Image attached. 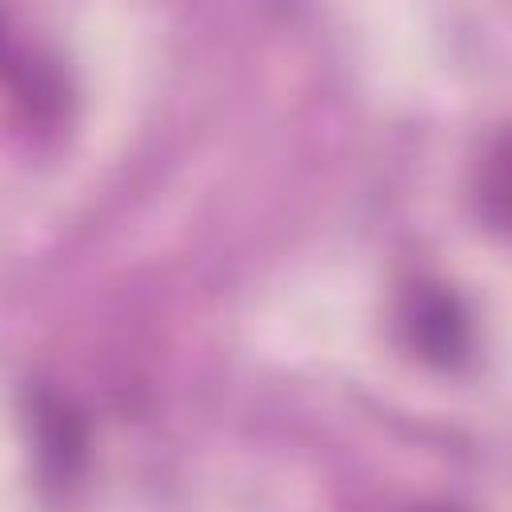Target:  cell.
Instances as JSON below:
<instances>
[{
    "instance_id": "6da1fadb",
    "label": "cell",
    "mask_w": 512,
    "mask_h": 512,
    "mask_svg": "<svg viewBox=\"0 0 512 512\" xmlns=\"http://www.w3.org/2000/svg\"><path fill=\"white\" fill-rule=\"evenodd\" d=\"M400 328L408 348L436 368H456L468 352V312L444 284H412L400 304Z\"/></svg>"
},
{
    "instance_id": "7a4b0ae2",
    "label": "cell",
    "mask_w": 512,
    "mask_h": 512,
    "mask_svg": "<svg viewBox=\"0 0 512 512\" xmlns=\"http://www.w3.org/2000/svg\"><path fill=\"white\" fill-rule=\"evenodd\" d=\"M32 436L48 480H72L88 456V420L60 392L32 396Z\"/></svg>"
},
{
    "instance_id": "3957f363",
    "label": "cell",
    "mask_w": 512,
    "mask_h": 512,
    "mask_svg": "<svg viewBox=\"0 0 512 512\" xmlns=\"http://www.w3.org/2000/svg\"><path fill=\"white\" fill-rule=\"evenodd\" d=\"M424 512H444V508H424Z\"/></svg>"
}]
</instances>
